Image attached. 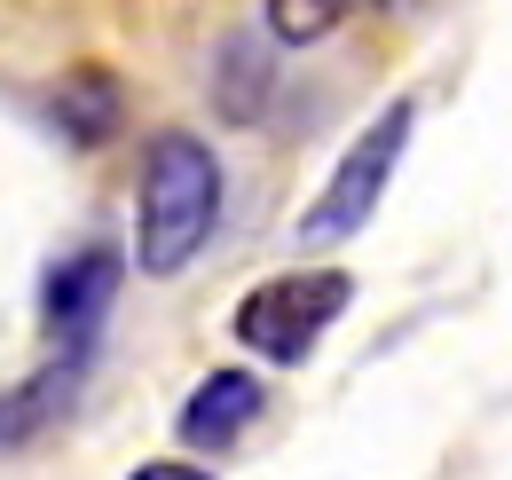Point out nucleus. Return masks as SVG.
I'll return each mask as SVG.
<instances>
[{
	"label": "nucleus",
	"instance_id": "f257e3e1",
	"mask_svg": "<svg viewBox=\"0 0 512 480\" xmlns=\"http://www.w3.org/2000/svg\"><path fill=\"white\" fill-rule=\"evenodd\" d=\"M221 221V166L197 134H158L142 150V181H134V260L150 276H174L190 268L205 237Z\"/></svg>",
	"mask_w": 512,
	"mask_h": 480
},
{
	"label": "nucleus",
	"instance_id": "f03ea898",
	"mask_svg": "<svg viewBox=\"0 0 512 480\" xmlns=\"http://www.w3.org/2000/svg\"><path fill=\"white\" fill-rule=\"evenodd\" d=\"M355 300V276H339V268H292V276H268L260 292L237 300V339L253 347L260 362H308L316 355V339L347 315Z\"/></svg>",
	"mask_w": 512,
	"mask_h": 480
},
{
	"label": "nucleus",
	"instance_id": "7ed1b4c3",
	"mask_svg": "<svg viewBox=\"0 0 512 480\" xmlns=\"http://www.w3.org/2000/svg\"><path fill=\"white\" fill-rule=\"evenodd\" d=\"M410 111H418V103L402 95V103H386L379 119L347 142V158L331 166V181L316 189V205L300 213V244H308V252L347 244L363 221H371V213H379L386 181H394V166H402V142H410Z\"/></svg>",
	"mask_w": 512,
	"mask_h": 480
},
{
	"label": "nucleus",
	"instance_id": "20e7f679",
	"mask_svg": "<svg viewBox=\"0 0 512 480\" xmlns=\"http://www.w3.org/2000/svg\"><path fill=\"white\" fill-rule=\"evenodd\" d=\"M119 252L111 244H79L71 260L48 268V292H40V315H48V331L64 339V347H95V323L111 315L119 300Z\"/></svg>",
	"mask_w": 512,
	"mask_h": 480
},
{
	"label": "nucleus",
	"instance_id": "39448f33",
	"mask_svg": "<svg viewBox=\"0 0 512 480\" xmlns=\"http://www.w3.org/2000/svg\"><path fill=\"white\" fill-rule=\"evenodd\" d=\"M260 402H268V394H260L253 370H213L190 402H182L174 433H182V449H229V441H245V425L260 418Z\"/></svg>",
	"mask_w": 512,
	"mask_h": 480
},
{
	"label": "nucleus",
	"instance_id": "423d86ee",
	"mask_svg": "<svg viewBox=\"0 0 512 480\" xmlns=\"http://www.w3.org/2000/svg\"><path fill=\"white\" fill-rule=\"evenodd\" d=\"M119 111H127V87H119V71H103V63L64 71V87L48 95V119L64 126V142H79V150L111 142V134H119Z\"/></svg>",
	"mask_w": 512,
	"mask_h": 480
},
{
	"label": "nucleus",
	"instance_id": "0eeeda50",
	"mask_svg": "<svg viewBox=\"0 0 512 480\" xmlns=\"http://www.w3.org/2000/svg\"><path fill=\"white\" fill-rule=\"evenodd\" d=\"M79 370H87V347H64V355H56L40 378H32V386H24V394H16V402H8V410H0V441H32V433H40V425L71 402Z\"/></svg>",
	"mask_w": 512,
	"mask_h": 480
},
{
	"label": "nucleus",
	"instance_id": "6e6552de",
	"mask_svg": "<svg viewBox=\"0 0 512 480\" xmlns=\"http://www.w3.org/2000/svg\"><path fill=\"white\" fill-rule=\"evenodd\" d=\"M355 16V0H268V32L284 48H316L323 32H339Z\"/></svg>",
	"mask_w": 512,
	"mask_h": 480
},
{
	"label": "nucleus",
	"instance_id": "1a4fd4ad",
	"mask_svg": "<svg viewBox=\"0 0 512 480\" xmlns=\"http://www.w3.org/2000/svg\"><path fill=\"white\" fill-rule=\"evenodd\" d=\"M134 480H213V473H197L182 457H158V465H134Z\"/></svg>",
	"mask_w": 512,
	"mask_h": 480
}]
</instances>
